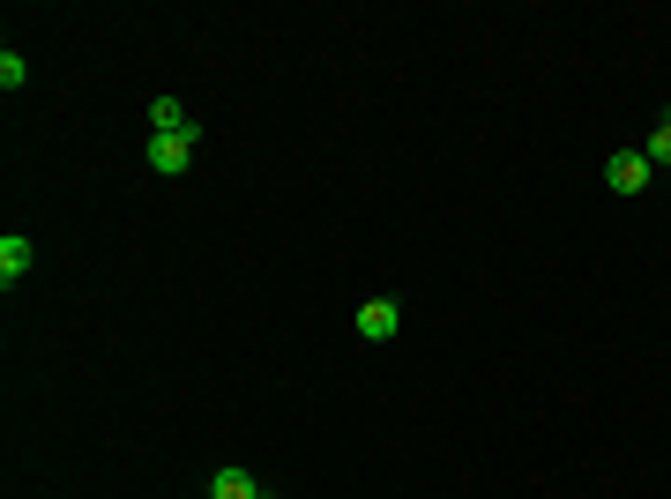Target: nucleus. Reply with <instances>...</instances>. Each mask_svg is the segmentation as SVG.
<instances>
[{"mask_svg": "<svg viewBox=\"0 0 671 499\" xmlns=\"http://www.w3.org/2000/svg\"><path fill=\"white\" fill-rule=\"evenodd\" d=\"M195 142H201V127H187V134H149V172L179 179L187 164H195Z\"/></svg>", "mask_w": 671, "mask_h": 499, "instance_id": "nucleus-1", "label": "nucleus"}, {"mask_svg": "<svg viewBox=\"0 0 671 499\" xmlns=\"http://www.w3.org/2000/svg\"><path fill=\"white\" fill-rule=\"evenodd\" d=\"M649 179H657V164H649L642 150H620L612 164H604V187H612V194H642Z\"/></svg>", "mask_w": 671, "mask_h": 499, "instance_id": "nucleus-2", "label": "nucleus"}, {"mask_svg": "<svg viewBox=\"0 0 671 499\" xmlns=\"http://www.w3.org/2000/svg\"><path fill=\"white\" fill-rule=\"evenodd\" d=\"M351 328H358L366 343H396V328H403V306H396V299H366Z\"/></svg>", "mask_w": 671, "mask_h": 499, "instance_id": "nucleus-3", "label": "nucleus"}, {"mask_svg": "<svg viewBox=\"0 0 671 499\" xmlns=\"http://www.w3.org/2000/svg\"><path fill=\"white\" fill-rule=\"evenodd\" d=\"M30 261H38V247H30L23 231H8V239H0V283L16 291V283H23V276H30Z\"/></svg>", "mask_w": 671, "mask_h": 499, "instance_id": "nucleus-4", "label": "nucleus"}, {"mask_svg": "<svg viewBox=\"0 0 671 499\" xmlns=\"http://www.w3.org/2000/svg\"><path fill=\"white\" fill-rule=\"evenodd\" d=\"M209 499H262V485H254L239 462H224V470L209 477Z\"/></svg>", "mask_w": 671, "mask_h": 499, "instance_id": "nucleus-5", "label": "nucleus"}, {"mask_svg": "<svg viewBox=\"0 0 671 499\" xmlns=\"http://www.w3.org/2000/svg\"><path fill=\"white\" fill-rule=\"evenodd\" d=\"M187 127H195V112H187L179 98H157V104H149V134H187Z\"/></svg>", "mask_w": 671, "mask_h": 499, "instance_id": "nucleus-6", "label": "nucleus"}, {"mask_svg": "<svg viewBox=\"0 0 671 499\" xmlns=\"http://www.w3.org/2000/svg\"><path fill=\"white\" fill-rule=\"evenodd\" d=\"M23 82H30V60L8 46V52H0V90H23Z\"/></svg>", "mask_w": 671, "mask_h": 499, "instance_id": "nucleus-7", "label": "nucleus"}, {"mask_svg": "<svg viewBox=\"0 0 671 499\" xmlns=\"http://www.w3.org/2000/svg\"><path fill=\"white\" fill-rule=\"evenodd\" d=\"M642 157H649V164H671V127L664 120H657V134L642 142Z\"/></svg>", "mask_w": 671, "mask_h": 499, "instance_id": "nucleus-8", "label": "nucleus"}, {"mask_svg": "<svg viewBox=\"0 0 671 499\" xmlns=\"http://www.w3.org/2000/svg\"><path fill=\"white\" fill-rule=\"evenodd\" d=\"M664 127H671V112H664Z\"/></svg>", "mask_w": 671, "mask_h": 499, "instance_id": "nucleus-9", "label": "nucleus"}, {"mask_svg": "<svg viewBox=\"0 0 671 499\" xmlns=\"http://www.w3.org/2000/svg\"><path fill=\"white\" fill-rule=\"evenodd\" d=\"M262 499H269V492H262Z\"/></svg>", "mask_w": 671, "mask_h": 499, "instance_id": "nucleus-10", "label": "nucleus"}]
</instances>
